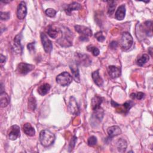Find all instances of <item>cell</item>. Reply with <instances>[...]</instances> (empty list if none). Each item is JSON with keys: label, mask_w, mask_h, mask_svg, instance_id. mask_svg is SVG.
I'll use <instances>...</instances> for the list:
<instances>
[{"label": "cell", "mask_w": 153, "mask_h": 153, "mask_svg": "<svg viewBox=\"0 0 153 153\" xmlns=\"http://www.w3.org/2000/svg\"><path fill=\"white\" fill-rule=\"evenodd\" d=\"M55 140L54 134L50 130L45 129L39 133V140L42 145L47 147L53 144Z\"/></svg>", "instance_id": "6da1fadb"}, {"label": "cell", "mask_w": 153, "mask_h": 153, "mask_svg": "<svg viewBox=\"0 0 153 153\" xmlns=\"http://www.w3.org/2000/svg\"><path fill=\"white\" fill-rule=\"evenodd\" d=\"M120 44L122 50L124 51L128 50L133 44V38L131 34L127 32L123 33Z\"/></svg>", "instance_id": "7a4b0ae2"}, {"label": "cell", "mask_w": 153, "mask_h": 153, "mask_svg": "<svg viewBox=\"0 0 153 153\" xmlns=\"http://www.w3.org/2000/svg\"><path fill=\"white\" fill-rule=\"evenodd\" d=\"M57 82L62 86L69 85L72 81V76L68 72H63L58 75L56 78Z\"/></svg>", "instance_id": "3957f363"}, {"label": "cell", "mask_w": 153, "mask_h": 153, "mask_svg": "<svg viewBox=\"0 0 153 153\" xmlns=\"http://www.w3.org/2000/svg\"><path fill=\"white\" fill-rule=\"evenodd\" d=\"M75 30L80 35H81L80 36L81 39H84L86 40L87 36H91L92 35V32L91 29L86 26H81V25H76L75 26Z\"/></svg>", "instance_id": "277c9868"}, {"label": "cell", "mask_w": 153, "mask_h": 153, "mask_svg": "<svg viewBox=\"0 0 153 153\" xmlns=\"http://www.w3.org/2000/svg\"><path fill=\"white\" fill-rule=\"evenodd\" d=\"M35 66L33 65L26 63H20L17 67L16 71L20 75H26L34 69Z\"/></svg>", "instance_id": "5b68a950"}, {"label": "cell", "mask_w": 153, "mask_h": 153, "mask_svg": "<svg viewBox=\"0 0 153 153\" xmlns=\"http://www.w3.org/2000/svg\"><path fill=\"white\" fill-rule=\"evenodd\" d=\"M41 39L42 44L44 51L47 53H50L53 48V45H52L51 41L48 38L45 33H41Z\"/></svg>", "instance_id": "8992f818"}, {"label": "cell", "mask_w": 153, "mask_h": 153, "mask_svg": "<svg viewBox=\"0 0 153 153\" xmlns=\"http://www.w3.org/2000/svg\"><path fill=\"white\" fill-rule=\"evenodd\" d=\"M20 135V127L17 125L12 126L8 131V136L10 140H14Z\"/></svg>", "instance_id": "52a82bcc"}, {"label": "cell", "mask_w": 153, "mask_h": 153, "mask_svg": "<svg viewBox=\"0 0 153 153\" xmlns=\"http://www.w3.org/2000/svg\"><path fill=\"white\" fill-rule=\"evenodd\" d=\"M27 8L26 3L24 1L20 2L17 7V17L20 20H23L26 16Z\"/></svg>", "instance_id": "ba28073f"}, {"label": "cell", "mask_w": 153, "mask_h": 153, "mask_svg": "<svg viewBox=\"0 0 153 153\" xmlns=\"http://www.w3.org/2000/svg\"><path fill=\"white\" fill-rule=\"evenodd\" d=\"M76 63H78L81 65H83L85 66H88L91 63V60L90 58L88 57V56L85 54H79L77 53L76 54Z\"/></svg>", "instance_id": "9c48e42d"}, {"label": "cell", "mask_w": 153, "mask_h": 153, "mask_svg": "<svg viewBox=\"0 0 153 153\" xmlns=\"http://www.w3.org/2000/svg\"><path fill=\"white\" fill-rule=\"evenodd\" d=\"M108 72L111 78L115 79L120 76L121 69L115 66H109L108 67Z\"/></svg>", "instance_id": "30bf717a"}, {"label": "cell", "mask_w": 153, "mask_h": 153, "mask_svg": "<svg viewBox=\"0 0 153 153\" xmlns=\"http://www.w3.org/2000/svg\"><path fill=\"white\" fill-rule=\"evenodd\" d=\"M21 41V35H17L16 36L14 39V45L13 47V48L14 50V51H15L16 53H20L22 51V45L20 42Z\"/></svg>", "instance_id": "8fae6325"}, {"label": "cell", "mask_w": 153, "mask_h": 153, "mask_svg": "<svg viewBox=\"0 0 153 153\" xmlns=\"http://www.w3.org/2000/svg\"><path fill=\"white\" fill-rule=\"evenodd\" d=\"M69 110L73 114H77L79 112V108L75 99L74 97H71L69 103Z\"/></svg>", "instance_id": "7c38bea8"}, {"label": "cell", "mask_w": 153, "mask_h": 153, "mask_svg": "<svg viewBox=\"0 0 153 153\" xmlns=\"http://www.w3.org/2000/svg\"><path fill=\"white\" fill-rule=\"evenodd\" d=\"M103 99L102 97L99 96H95L92 98L91 101V108L93 111H96L100 108V105L102 102Z\"/></svg>", "instance_id": "4fadbf2b"}, {"label": "cell", "mask_w": 153, "mask_h": 153, "mask_svg": "<svg viewBox=\"0 0 153 153\" xmlns=\"http://www.w3.org/2000/svg\"><path fill=\"white\" fill-rule=\"evenodd\" d=\"M108 134L109 138H112L121 133V128L117 126H113L108 128Z\"/></svg>", "instance_id": "5bb4252c"}, {"label": "cell", "mask_w": 153, "mask_h": 153, "mask_svg": "<svg viewBox=\"0 0 153 153\" xmlns=\"http://www.w3.org/2000/svg\"><path fill=\"white\" fill-rule=\"evenodd\" d=\"M125 14H126L125 5H121L117 10L115 14V17L118 20H122L123 19H124L125 17Z\"/></svg>", "instance_id": "9a60e30c"}, {"label": "cell", "mask_w": 153, "mask_h": 153, "mask_svg": "<svg viewBox=\"0 0 153 153\" xmlns=\"http://www.w3.org/2000/svg\"><path fill=\"white\" fill-rule=\"evenodd\" d=\"M70 69L72 71V76L74 77V80L77 82H80V77H79V70L77 67V65L76 63H72L69 66Z\"/></svg>", "instance_id": "2e32d148"}, {"label": "cell", "mask_w": 153, "mask_h": 153, "mask_svg": "<svg viewBox=\"0 0 153 153\" xmlns=\"http://www.w3.org/2000/svg\"><path fill=\"white\" fill-rule=\"evenodd\" d=\"M134 105V102L132 100H127L123 105H119L117 107H120L119 112L127 113L129 109Z\"/></svg>", "instance_id": "e0dca14e"}, {"label": "cell", "mask_w": 153, "mask_h": 153, "mask_svg": "<svg viewBox=\"0 0 153 153\" xmlns=\"http://www.w3.org/2000/svg\"><path fill=\"white\" fill-rule=\"evenodd\" d=\"M91 76H92V78H93L94 83L97 86H99V87L102 86V85L103 84V80L99 75V70H96V71H94L92 73Z\"/></svg>", "instance_id": "ac0fdd59"}, {"label": "cell", "mask_w": 153, "mask_h": 153, "mask_svg": "<svg viewBox=\"0 0 153 153\" xmlns=\"http://www.w3.org/2000/svg\"><path fill=\"white\" fill-rule=\"evenodd\" d=\"M23 132L27 136H33L35 134V131L34 128L31 126L30 123H25L23 126Z\"/></svg>", "instance_id": "d6986e66"}, {"label": "cell", "mask_w": 153, "mask_h": 153, "mask_svg": "<svg viewBox=\"0 0 153 153\" xmlns=\"http://www.w3.org/2000/svg\"><path fill=\"white\" fill-rule=\"evenodd\" d=\"M0 102L2 108L6 107L10 103V97L5 92H1L0 94Z\"/></svg>", "instance_id": "ffe728a7"}, {"label": "cell", "mask_w": 153, "mask_h": 153, "mask_svg": "<svg viewBox=\"0 0 153 153\" xmlns=\"http://www.w3.org/2000/svg\"><path fill=\"white\" fill-rule=\"evenodd\" d=\"M81 8V5L78 2H74L69 5L67 6V8L65 10L66 13L70 15L72 11H75V10H79Z\"/></svg>", "instance_id": "44dd1931"}, {"label": "cell", "mask_w": 153, "mask_h": 153, "mask_svg": "<svg viewBox=\"0 0 153 153\" xmlns=\"http://www.w3.org/2000/svg\"><path fill=\"white\" fill-rule=\"evenodd\" d=\"M50 88H51V86L50 84L47 83H45L38 87V92L40 95L44 96L48 93L49 90H50Z\"/></svg>", "instance_id": "7402d4cb"}, {"label": "cell", "mask_w": 153, "mask_h": 153, "mask_svg": "<svg viewBox=\"0 0 153 153\" xmlns=\"http://www.w3.org/2000/svg\"><path fill=\"white\" fill-rule=\"evenodd\" d=\"M127 145L126 141L122 138L119 139L117 142V148L120 152H124L126 150Z\"/></svg>", "instance_id": "603a6c76"}, {"label": "cell", "mask_w": 153, "mask_h": 153, "mask_svg": "<svg viewBox=\"0 0 153 153\" xmlns=\"http://www.w3.org/2000/svg\"><path fill=\"white\" fill-rule=\"evenodd\" d=\"M46 32L47 33V34L52 38H56L58 35V33L59 32V30L58 29H57L56 27H54L52 26H49Z\"/></svg>", "instance_id": "cb8c5ba5"}, {"label": "cell", "mask_w": 153, "mask_h": 153, "mask_svg": "<svg viewBox=\"0 0 153 153\" xmlns=\"http://www.w3.org/2000/svg\"><path fill=\"white\" fill-rule=\"evenodd\" d=\"M149 60V57L148 54H142L140 57H139L137 60L136 63L137 65L140 66H142L143 65H145L148 60Z\"/></svg>", "instance_id": "d4e9b609"}, {"label": "cell", "mask_w": 153, "mask_h": 153, "mask_svg": "<svg viewBox=\"0 0 153 153\" xmlns=\"http://www.w3.org/2000/svg\"><path fill=\"white\" fill-rule=\"evenodd\" d=\"M36 107V101L33 96H30L28 99V109L30 111H34Z\"/></svg>", "instance_id": "484cf974"}, {"label": "cell", "mask_w": 153, "mask_h": 153, "mask_svg": "<svg viewBox=\"0 0 153 153\" xmlns=\"http://www.w3.org/2000/svg\"><path fill=\"white\" fill-rule=\"evenodd\" d=\"M108 2L109 4H108V14L109 16H111L114 12L116 5H115V1H108Z\"/></svg>", "instance_id": "4316f807"}, {"label": "cell", "mask_w": 153, "mask_h": 153, "mask_svg": "<svg viewBox=\"0 0 153 153\" xmlns=\"http://www.w3.org/2000/svg\"><path fill=\"white\" fill-rule=\"evenodd\" d=\"M87 50L88 51H90L93 56H97L100 53V51H99V50L96 47H94V46H91V45H89L87 47Z\"/></svg>", "instance_id": "83f0119b"}, {"label": "cell", "mask_w": 153, "mask_h": 153, "mask_svg": "<svg viewBox=\"0 0 153 153\" xmlns=\"http://www.w3.org/2000/svg\"><path fill=\"white\" fill-rule=\"evenodd\" d=\"M145 94L142 92H138L137 93H131L130 94V97L132 99H137L138 100H141L145 97Z\"/></svg>", "instance_id": "f1b7e54d"}, {"label": "cell", "mask_w": 153, "mask_h": 153, "mask_svg": "<svg viewBox=\"0 0 153 153\" xmlns=\"http://www.w3.org/2000/svg\"><path fill=\"white\" fill-rule=\"evenodd\" d=\"M97 143V138L94 136H91L88 137L87 144L90 146H93Z\"/></svg>", "instance_id": "f546056e"}, {"label": "cell", "mask_w": 153, "mask_h": 153, "mask_svg": "<svg viewBox=\"0 0 153 153\" xmlns=\"http://www.w3.org/2000/svg\"><path fill=\"white\" fill-rule=\"evenodd\" d=\"M45 14L50 17H54L55 16H56V11L54 10V9H53V8H47L45 11Z\"/></svg>", "instance_id": "4dcf8cb0"}, {"label": "cell", "mask_w": 153, "mask_h": 153, "mask_svg": "<svg viewBox=\"0 0 153 153\" xmlns=\"http://www.w3.org/2000/svg\"><path fill=\"white\" fill-rule=\"evenodd\" d=\"M94 36L97 39V40L99 42H103L105 39V37L104 36L102 32H98L96 33L94 35Z\"/></svg>", "instance_id": "1f68e13d"}, {"label": "cell", "mask_w": 153, "mask_h": 153, "mask_svg": "<svg viewBox=\"0 0 153 153\" xmlns=\"http://www.w3.org/2000/svg\"><path fill=\"white\" fill-rule=\"evenodd\" d=\"M0 16L2 20H7L10 18V13L8 12H1Z\"/></svg>", "instance_id": "d6a6232c"}, {"label": "cell", "mask_w": 153, "mask_h": 153, "mask_svg": "<svg viewBox=\"0 0 153 153\" xmlns=\"http://www.w3.org/2000/svg\"><path fill=\"white\" fill-rule=\"evenodd\" d=\"M27 49L28 50L32 53V51H35V43L34 42H30V43H29L27 45Z\"/></svg>", "instance_id": "836d02e7"}, {"label": "cell", "mask_w": 153, "mask_h": 153, "mask_svg": "<svg viewBox=\"0 0 153 153\" xmlns=\"http://www.w3.org/2000/svg\"><path fill=\"white\" fill-rule=\"evenodd\" d=\"M76 137L75 136H74V137L72 139V140H71V142L70 143V148L71 149H72L75 145V143L76 141Z\"/></svg>", "instance_id": "e575fe53"}, {"label": "cell", "mask_w": 153, "mask_h": 153, "mask_svg": "<svg viewBox=\"0 0 153 153\" xmlns=\"http://www.w3.org/2000/svg\"><path fill=\"white\" fill-rule=\"evenodd\" d=\"M118 46V43L116 41H112L110 44V47L112 49H115Z\"/></svg>", "instance_id": "d590c367"}, {"label": "cell", "mask_w": 153, "mask_h": 153, "mask_svg": "<svg viewBox=\"0 0 153 153\" xmlns=\"http://www.w3.org/2000/svg\"><path fill=\"white\" fill-rule=\"evenodd\" d=\"M0 59H1V64H2L3 63L5 62V60H6V57L5 56H3L2 54H1Z\"/></svg>", "instance_id": "8d00e7d4"}]
</instances>
